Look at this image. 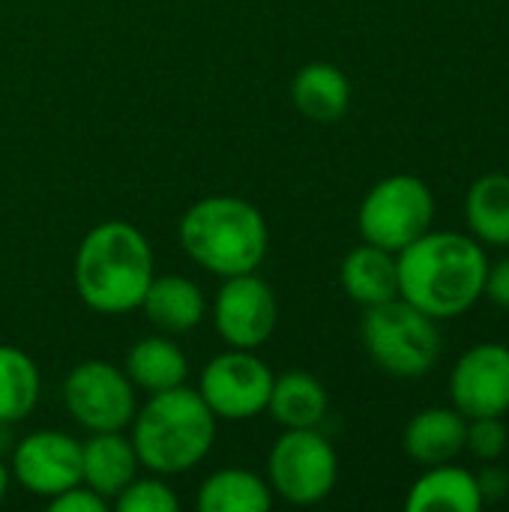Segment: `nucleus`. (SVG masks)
<instances>
[{"instance_id":"1","label":"nucleus","mask_w":509,"mask_h":512,"mask_svg":"<svg viewBox=\"0 0 509 512\" xmlns=\"http://www.w3.org/2000/svg\"><path fill=\"white\" fill-rule=\"evenodd\" d=\"M399 297L435 321L471 312L483 300L489 255L480 240L462 231H426L396 252Z\"/></svg>"},{"instance_id":"2","label":"nucleus","mask_w":509,"mask_h":512,"mask_svg":"<svg viewBox=\"0 0 509 512\" xmlns=\"http://www.w3.org/2000/svg\"><path fill=\"white\" fill-rule=\"evenodd\" d=\"M156 276L150 240L123 219L93 225L75 249L72 279L81 303L99 315L135 312Z\"/></svg>"},{"instance_id":"3","label":"nucleus","mask_w":509,"mask_h":512,"mask_svg":"<svg viewBox=\"0 0 509 512\" xmlns=\"http://www.w3.org/2000/svg\"><path fill=\"white\" fill-rule=\"evenodd\" d=\"M216 417L198 390L180 384L150 393L132 417V447L141 468L159 477H177L201 465L216 441Z\"/></svg>"},{"instance_id":"4","label":"nucleus","mask_w":509,"mask_h":512,"mask_svg":"<svg viewBox=\"0 0 509 512\" xmlns=\"http://www.w3.org/2000/svg\"><path fill=\"white\" fill-rule=\"evenodd\" d=\"M177 237L186 258L219 279L255 273L270 249L264 213L240 195H207L195 201L183 213Z\"/></svg>"},{"instance_id":"5","label":"nucleus","mask_w":509,"mask_h":512,"mask_svg":"<svg viewBox=\"0 0 509 512\" xmlns=\"http://www.w3.org/2000/svg\"><path fill=\"white\" fill-rule=\"evenodd\" d=\"M360 339L369 360L390 378L414 381L441 357V327L432 315L402 297L363 309Z\"/></svg>"},{"instance_id":"6","label":"nucleus","mask_w":509,"mask_h":512,"mask_svg":"<svg viewBox=\"0 0 509 512\" xmlns=\"http://www.w3.org/2000/svg\"><path fill=\"white\" fill-rule=\"evenodd\" d=\"M435 222V195L417 174H390L360 201V237L387 252H402Z\"/></svg>"},{"instance_id":"7","label":"nucleus","mask_w":509,"mask_h":512,"mask_svg":"<svg viewBox=\"0 0 509 512\" xmlns=\"http://www.w3.org/2000/svg\"><path fill=\"white\" fill-rule=\"evenodd\" d=\"M273 495L294 507H312L333 495L339 483L336 447L318 429H285L267 456Z\"/></svg>"},{"instance_id":"8","label":"nucleus","mask_w":509,"mask_h":512,"mask_svg":"<svg viewBox=\"0 0 509 512\" xmlns=\"http://www.w3.org/2000/svg\"><path fill=\"white\" fill-rule=\"evenodd\" d=\"M129 375L108 360H84L69 369L63 381V405L69 417L87 432L129 429L138 399Z\"/></svg>"},{"instance_id":"9","label":"nucleus","mask_w":509,"mask_h":512,"mask_svg":"<svg viewBox=\"0 0 509 512\" xmlns=\"http://www.w3.org/2000/svg\"><path fill=\"white\" fill-rule=\"evenodd\" d=\"M273 378V369L255 351L228 348L201 369L198 393L216 420L243 423L267 411Z\"/></svg>"},{"instance_id":"10","label":"nucleus","mask_w":509,"mask_h":512,"mask_svg":"<svg viewBox=\"0 0 509 512\" xmlns=\"http://www.w3.org/2000/svg\"><path fill=\"white\" fill-rule=\"evenodd\" d=\"M213 327L228 348L258 351L279 324L276 291L255 273L222 279L213 297Z\"/></svg>"},{"instance_id":"11","label":"nucleus","mask_w":509,"mask_h":512,"mask_svg":"<svg viewBox=\"0 0 509 512\" xmlns=\"http://www.w3.org/2000/svg\"><path fill=\"white\" fill-rule=\"evenodd\" d=\"M12 477L36 498H54L81 483V441L60 429H36L12 450Z\"/></svg>"},{"instance_id":"12","label":"nucleus","mask_w":509,"mask_h":512,"mask_svg":"<svg viewBox=\"0 0 509 512\" xmlns=\"http://www.w3.org/2000/svg\"><path fill=\"white\" fill-rule=\"evenodd\" d=\"M450 399L468 420L504 417L509 411V345L480 342L468 348L450 372Z\"/></svg>"},{"instance_id":"13","label":"nucleus","mask_w":509,"mask_h":512,"mask_svg":"<svg viewBox=\"0 0 509 512\" xmlns=\"http://www.w3.org/2000/svg\"><path fill=\"white\" fill-rule=\"evenodd\" d=\"M138 453L123 432H90L81 441V483L108 504L138 477Z\"/></svg>"},{"instance_id":"14","label":"nucleus","mask_w":509,"mask_h":512,"mask_svg":"<svg viewBox=\"0 0 509 512\" xmlns=\"http://www.w3.org/2000/svg\"><path fill=\"white\" fill-rule=\"evenodd\" d=\"M144 318L165 336H180L195 330L204 315H207V297L201 285L189 276L168 273V276H153L141 306Z\"/></svg>"},{"instance_id":"15","label":"nucleus","mask_w":509,"mask_h":512,"mask_svg":"<svg viewBox=\"0 0 509 512\" xmlns=\"http://www.w3.org/2000/svg\"><path fill=\"white\" fill-rule=\"evenodd\" d=\"M468 417L456 408H423L417 411L402 435V447L408 459L417 465H444L456 462L465 453Z\"/></svg>"},{"instance_id":"16","label":"nucleus","mask_w":509,"mask_h":512,"mask_svg":"<svg viewBox=\"0 0 509 512\" xmlns=\"http://www.w3.org/2000/svg\"><path fill=\"white\" fill-rule=\"evenodd\" d=\"M486 507L477 474L453 462L429 465L408 489V512H480Z\"/></svg>"},{"instance_id":"17","label":"nucleus","mask_w":509,"mask_h":512,"mask_svg":"<svg viewBox=\"0 0 509 512\" xmlns=\"http://www.w3.org/2000/svg\"><path fill=\"white\" fill-rule=\"evenodd\" d=\"M339 282L342 291L363 309L387 303L399 297V267H396V252H387L372 243L354 246L339 267Z\"/></svg>"},{"instance_id":"18","label":"nucleus","mask_w":509,"mask_h":512,"mask_svg":"<svg viewBox=\"0 0 509 512\" xmlns=\"http://www.w3.org/2000/svg\"><path fill=\"white\" fill-rule=\"evenodd\" d=\"M291 102L303 117L333 123L351 108V81L333 63H306L291 81Z\"/></svg>"},{"instance_id":"19","label":"nucleus","mask_w":509,"mask_h":512,"mask_svg":"<svg viewBox=\"0 0 509 512\" xmlns=\"http://www.w3.org/2000/svg\"><path fill=\"white\" fill-rule=\"evenodd\" d=\"M123 372L129 375L135 390H144L150 396L186 384L189 360L171 336L159 333V336H144L129 348Z\"/></svg>"},{"instance_id":"20","label":"nucleus","mask_w":509,"mask_h":512,"mask_svg":"<svg viewBox=\"0 0 509 512\" xmlns=\"http://www.w3.org/2000/svg\"><path fill=\"white\" fill-rule=\"evenodd\" d=\"M267 411L282 429H318L330 411V396L315 375L291 369L273 378Z\"/></svg>"},{"instance_id":"21","label":"nucleus","mask_w":509,"mask_h":512,"mask_svg":"<svg viewBox=\"0 0 509 512\" xmlns=\"http://www.w3.org/2000/svg\"><path fill=\"white\" fill-rule=\"evenodd\" d=\"M465 222L483 246H509V174H480L465 195Z\"/></svg>"},{"instance_id":"22","label":"nucleus","mask_w":509,"mask_h":512,"mask_svg":"<svg viewBox=\"0 0 509 512\" xmlns=\"http://www.w3.org/2000/svg\"><path fill=\"white\" fill-rule=\"evenodd\" d=\"M270 507V483L246 468H219L198 489L201 512H267Z\"/></svg>"},{"instance_id":"23","label":"nucleus","mask_w":509,"mask_h":512,"mask_svg":"<svg viewBox=\"0 0 509 512\" xmlns=\"http://www.w3.org/2000/svg\"><path fill=\"white\" fill-rule=\"evenodd\" d=\"M42 378L36 360L18 345H0V426L27 420L39 402Z\"/></svg>"},{"instance_id":"24","label":"nucleus","mask_w":509,"mask_h":512,"mask_svg":"<svg viewBox=\"0 0 509 512\" xmlns=\"http://www.w3.org/2000/svg\"><path fill=\"white\" fill-rule=\"evenodd\" d=\"M111 504L117 512H180L177 492L159 474L135 477Z\"/></svg>"},{"instance_id":"25","label":"nucleus","mask_w":509,"mask_h":512,"mask_svg":"<svg viewBox=\"0 0 509 512\" xmlns=\"http://www.w3.org/2000/svg\"><path fill=\"white\" fill-rule=\"evenodd\" d=\"M509 447V432L504 417H474L468 420L465 450L480 462H498Z\"/></svg>"},{"instance_id":"26","label":"nucleus","mask_w":509,"mask_h":512,"mask_svg":"<svg viewBox=\"0 0 509 512\" xmlns=\"http://www.w3.org/2000/svg\"><path fill=\"white\" fill-rule=\"evenodd\" d=\"M108 507L111 504L84 483H78L72 489H63L60 495L48 498V510L51 512H108Z\"/></svg>"},{"instance_id":"27","label":"nucleus","mask_w":509,"mask_h":512,"mask_svg":"<svg viewBox=\"0 0 509 512\" xmlns=\"http://www.w3.org/2000/svg\"><path fill=\"white\" fill-rule=\"evenodd\" d=\"M483 297L492 300L501 309H509V255L495 261V264L489 261L486 282H483Z\"/></svg>"},{"instance_id":"28","label":"nucleus","mask_w":509,"mask_h":512,"mask_svg":"<svg viewBox=\"0 0 509 512\" xmlns=\"http://www.w3.org/2000/svg\"><path fill=\"white\" fill-rule=\"evenodd\" d=\"M477 486H480V495L486 504H498L509 495V474L501 465H489L477 474Z\"/></svg>"},{"instance_id":"29","label":"nucleus","mask_w":509,"mask_h":512,"mask_svg":"<svg viewBox=\"0 0 509 512\" xmlns=\"http://www.w3.org/2000/svg\"><path fill=\"white\" fill-rule=\"evenodd\" d=\"M9 483H12V471H9V465H3V459H0V504H3V498H6V492H9Z\"/></svg>"}]
</instances>
